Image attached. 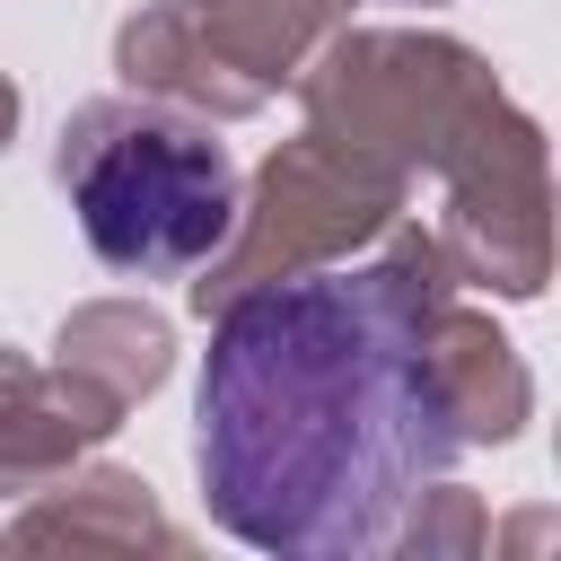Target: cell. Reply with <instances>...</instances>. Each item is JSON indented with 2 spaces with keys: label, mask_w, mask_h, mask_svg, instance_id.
<instances>
[{
  "label": "cell",
  "mask_w": 561,
  "mask_h": 561,
  "mask_svg": "<svg viewBox=\"0 0 561 561\" xmlns=\"http://www.w3.org/2000/svg\"><path fill=\"white\" fill-rule=\"evenodd\" d=\"M0 552H184V526L123 465H70L0 526Z\"/></svg>",
  "instance_id": "obj_8"
},
{
  "label": "cell",
  "mask_w": 561,
  "mask_h": 561,
  "mask_svg": "<svg viewBox=\"0 0 561 561\" xmlns=\"http://www.w3.org/2000/svg\"><path fill=\"white\" fill-rule=\"evenodd\" d=\"M421 351H430L438 412H447V430H456L465 447H508V438L535 421V377H526L517 342H508V333H500L482 307L447 298V307L430 316Z\"/></svg>",
  "instance_id": "obj_9"
},
{
  "label": "cell",
  "mask_w": 561,
  "mask_h": 561,
  "mask_svg": "<svg viewBox=\"0 0 561 561\" xmlns=\"http://www.w3.org/2000/svg\"><path fill=\"white\" fill-rule=\"evenodd\" d=\"M456 289L438 228L394 219L377 245L202 316L193 473L237 543L280 561L386 552L394 508L465 456L421 351Z\"/></svg>",
  "instance_id": "obj_1"
},
{
  "label": "cell",
  "mask_w": 561,
  "mask_h": 561,
  "mask_svg": "<svg viewBox=\"0 0 561 561\" xmlns=\"http://www.w3.org/2000/svg\"><path fill=\"white\" fill-rule=\"evenodd\" d=\"M403 202H412L403 167H386V158H368V149H351V140L307 123L298 140H280L254 167V184L237 193L228 245L202 272H184V307L210 316L237 289H263V280H289V272H324V263L377 245L403 219Z\"/></svg>",
  "instance_id": "obj_3"
},
{
  "label": "cell",
  "mask_w": 561,
  "mask_h": 561,
  "mask_svg": "<svg viewBox=\"0 0 561 561\" xmlns=\"http://www.w3.org/2000/svg\"><path fill=\"white\" fill-rule=\"evenodd\" d=\"M482 543H491V508H482V491H465L447 473H430L386 526V552H403V561H473Z\"/></svg>",
  "instance_id": "obj_12"
},
{
  "label": "cell",
  "mask_w": 561,
  "mask_h": 561,
  "mask_svg": "<svg viewBox=\"0 0 561 561\" xmlns=\"http://www.w3.org/2000/svg\"><path fill=\"white\" fill-rule=\"evenodd\" d=\"M202 26H210V44L237 61V70H254L263 88H280L333 26H351V0H184Z\"/></svg>",
  "instance_id": "obj_11"
},
{
  "label": "cell",
  "mask_w": 561,
  "mask_h": 561,
  "mask_svg": "<svg viewBox=\"0 0 561 561\" xmlns=\"http://www.w3.org/2000/svg\"><path fill=\"white\" fill-rule=\"evenodd\" d=\"M18 114H26V96H18V79H9V70H0V149H9V140H18Z\"/></svg>",
  "instance_id": "obj_13"
},
{
  "label": "cell",
  "mask_w": 561,
  "mask_h": 561,
  "mask_svg": "<svg viewBox=\"0 0 561 561\" xmlns=\"http://www.w3.org/2000/svg\"><path fill=\"white\" fill-rule=\"evenodd\" d=\"M53 184L79 210V237L123 280H184L237 228V158L210 123L158 96H88L53 140Z\"/></svg>",
  "instance_id": "obj_2"
},
{
  "label": "cell",
  "mask_w": 561,
  "mask_h": 561,
  "mask_svg": "<svg viewBox=\"0 0 561 561\" xmlns=\"http://www.w3.org/2000/svg\"><path fill=\"white\" fill-rule=\"evenodd\" d=\"M44 368H53V386L79 403V421H88L96 438H114L123 412L167 386V368H175V324H167L158 307H140V298H88V307H70V316L53 324V359H44Z\"/></svg>",
  "instance_id": "obj_6"
},
{
  "label": "cell",
  "mask_w": 561,
  "mask_h": 561,
  "mask_svg": "<svg viewBox=\"0 0 561 561\" xmlns=\"http://www.w3.org/2000/svg\"><path fill=\"white\" fill-rule=\"evenodd\" d=\"M96 447V430L79 421V403L53 386V368H35L26 351H0V500L44 491L53 473H70Z\"/></svg>",
  "instance_id": "obj_10"
},
{
  "label": "cell",
  "mask_w": 561,
  "mask_h": 561,
  "mask_svg": "<svg viewBox=\"0 0 561 561\" xmlns=\"http://www.w3.org/2000/svg\"><path fill=\"white\" fill-rule=\"evenodd\" d=\"M289 88L316 131H333L403 175H430V158L500 88V70L438 26H333L289 70Z\"/></svg>",
  "instance_id": "obj_4"
},
{
  "label": "cell",
  "mask_w": 561,
  "mask_h": 561,
  "mask_svg": "<svg viewBox=\"0 0 561 561\" xmlns=\"http://www.w3.org/2000/svg\"><path fill=\"white\" fill-rule=\"evenodd\" d=\"M114 79L131 96H158V105L193 114V123H245V114L272 105V88L254 70H237L184 0H149L114 26Z\"/></svg>",
  "instance_id": "obj_7"
},
{
  "label": "cell",
  "mask_w": 561,
  "mask_h": 561,
  "mask_svg": "<svg viewBox=\"0 0 561 561\" xmlns=\"http://www.w3.org/2000/svg\"><path fill=\"white\" fill-rule=\"evenodd\" d=\"M438 175V245L456 263L465 289H491V298H543L552 280V158H543V123L491 88L456 131L447 149L430 158Z\"/></svg>",
  "instance_id": "obj_5"
}]
</instances>
